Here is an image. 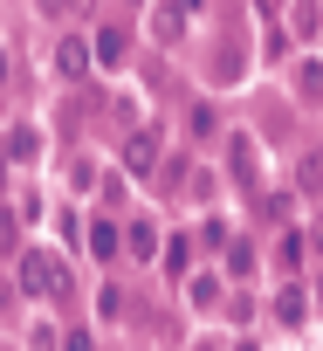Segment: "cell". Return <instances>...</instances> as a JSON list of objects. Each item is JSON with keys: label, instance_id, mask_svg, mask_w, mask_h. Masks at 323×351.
<instances>
[{"label": "cell", "instance_id": "obj_15", "mask_svg": "<svg viewBox=\"0 0 323 351\" xmlns=\"http://www.w3.org/2000/svg\"><path fill=\"white\" fill-rule=\"evenodd\" d=\"M62 351H96V337H90V330H69V337H62Z\"/></svg>", "mask_w": 323, "mask_h": 351}, {"label": "cell", "instance_id": "obj_1", "mask_svg": "<svg viewBox=\"0 0 323 351\" xmlns=\"http://www.w3.org/2000/svg\"><path fill=\"white\" fill-rule=\"evenodd\" d=\"M21 289H28V296H62V289H69V269H62L55 255L28 248V255H21Z\"/></svg>", "mask_w": 323, "mask_h": 351}, {"label": "cell", "instance_id": "obj_17", "mask_svg": "<svg viewBox=\"0 0 323 351\" xmlns=\"http://www.w3.org/2000/svg\"><path fill=\"white\" fill-rule=\"evenodd\" d=\"M255 8H261V14H268V21H275V14H282V0H255Z\"/></svg>", "mask_w": 323, "mask_h": 351}, {"label": "cell", "instance_id": "obj_12", "mask_svg": "<svg viewBox=\"0 0 323 351\" xmlns=\"http://www.w3.org/2000/svg\"><path fill=\"white\" fill-rule=\"evenodd\" d=\"M227 269H234V276H248V269H255V248H248V241H234V248H227Z\"/></svg>", "mask_w": 323, "mask_h": 351}, {"label": "cell", "instance_id": "obj_5", "mask_svg": "<svg viewBox=\"0 0 323 351\" xmlns=\"http://www.w3.org/2000/svg\"><path fill=\"white\" fill-rule=\"evenodd\" d=\"M151 35H158V42H179V35H186V8H179V0L151 8Z\"/></svg>", "mask_w": 323, "mask_h": 351}, {"label": "cell", "instance_id": "obj_2", "mask_svg": "<svg viewBox=\"0 0 323 351\" xmlns=\"http://www.w3.org/2000/svg\"><path fill=\"white\" fill-rule=\"evenodd\" d=\"M227 172H234V186H255V138L248 131L227 138Z\"/></svg>", "mask_w": 323, "mask_h": 351}, {"label": "cell", "instance_id": "obj_18", "mask_svg": "<svg viewBox=\"0 0 323 351\" xmlns=\"http://www.w3.org/2000/svg\"><path fill=\"white\" fill-rule=\"evenodd\" d=\"M179 8H186V14H200V8H207V0H179Z\"/></svg>", "mask_w": 323, "mask_h": 351}, {"label": "cell", "instance_id": "obj_8", "mask_svg": "<svg viewBox=\"0 0 323 351\" xmlns=\"http://www.w3.org/2000/svg\"><path fill=\"white\" fill-rule=\"evenodd\" d=\"M90 49H96V62H124V35H117V28H103Z\"/></svg>", "mask_w": 323, "mask_h": 351}, {"label": "cell", "instance_id": "obj_22", "mask_svg": "<svg viewBox=\"0 0 323 351\" xmlns=\"http://www.w3.org/2000/svg\"><path fill=\"white\" fill-rule=\"evenodd\" d=\"M316 296H323V276H316Z\"/></svg>", "mask_w": 323, "mask_h": 351}, {"label": "cell", "instance_id": "obj_7", "mask_svg": "<svg viewBox=\"0 0 323 351\" xmlns=\"http://www.w3.org/2000/svg\"><path fill=\"white\" fill-rule=\"evenodd\" d=\"M124 255H138V262H151V255H158V228H151V221H138V228L124 234Z\"/></svg>", "mask_w": 323, "mask_h": 351}, {"label": "cell", "instance_id": "obj_11", "mask_svg": "<svg viewBox=\"0 0 323 351\" xmlns=\"http://www.w3.org/2000/svg\"><path fill=\"white\" fill-rule=\"evenodd\" d=\"M8 152H14V158H35V152H42V138H35V131H14V138H8Z\"/></svg>", "mask_w": 323, "mask_h": 351}, {"label": "cell", "instance_id": "obj_6", "mask_svg": "<svg viewBox=\"0 0 323 351\" xmlns=\"http://www.w3.org/2000/svg\"><path fill=\"white\" fill-rule=\"evenodd\" d=\"M83 248H90V255H96V262H110V255H117V248H124V234H117V228H110V221H90V241H83Z\"/></svg>", "mask_w": 323, "mask_h": 351}, {"label": "cell", "instance_id": "obj_19", "mask_svg": "<svg viewBox=\"0 0 323 351\" xmlns=\"http://www.w3.org/2000/svg\"><path fill=\"white\" fill-rule=\"evenodd\" d=\"M0 76H8V49H0Z\"/></svg>", "mask_w": 323, "mask_h": 351}, {"label": "cell", "instance_id": "obj_13", "mask_svg": "<svg viewBox=\"0 0 323 351\" xmlns=\"http://www.w3.org/2000/svg\"><path fill=\"white\" fill-rule=\"evenodd\" d=\"M193 303H200V310H214V303H220V282H214V276H200V282H193Z\"/></svg>", "mask_w": 323, "mask_h": 351}, {"label": "cell", "instance_id": "obj_4", "mask_svg": "<svg viewBox=\"0 0 323 351\" xmlns=\"http://www.w3.org/2000/svg\"><path fill=\"white\" fill-rule=\"evenodd\" d=\"M90 56H96V49H90L83 35H62V42H55V69H62V76H83Z\"/></svg>", "mask_w": 323, "mask_h": 351}, {"label": "cell", "instance_id": "obj_21", "mask_svg": "<svg viewBox=\"0 0 323 351\" xmlns=\"http://www.w3.org/2000/svg\"><path fill=\"white\" fill-rule=\"evenodd\" d=\"M234 351H255V344H234Z\"/></svg>", "mask_w": 323, "mask_h": 351}, {"label": "cell", "instance_id": "obj_20", "mask_svg": "<svg viewBox=\"0 0 323 351\" xmlns=\"http://www.w3.org/2000/svg\"><path fill=\"white\" fill-rule=\"evenodd\" d=\"M193 351H214V344H193Z\"/></svg>", "mask_w": 323, "mask_h": 351}, {"label": "cell", "instance_id": "obj_16", "mask_svg": "<svg viewBox=\"0 0 323 351\" xmlns=\"http://www.w3.org/2000/svg\"><path fill=\"white\" fill-rule=\"evenodd\" d=\"M49 14H76V8H90V0H42Z\"/></svg>", "mask_w": 323, "mask_h": 351}, {"label": "cell", "instance_id": "obj_10", "mask_svg": "<svg viewBox=\"0 0 323 351\" xmlns=\"http://www.w3.org/2000/svg\"><path fill=\"white\" fill-rule=\"evenodd\" d=\"M296 90H302V97H323V69L302 62V69H296Z\"/></svg>", "mask_w": 323, "mask_h": 351}, {"label": "cell", "instance_id": "obj_3", "mask_svg": "<svg viewBox=\"0 0 323 351\" xmlns=\"http://www.w3.org/2000/svg\"><path fill=\"white\" fill-rule=\"evenodd\" d=\"M158 165V131H131L124 138V172H151Z\"/></svg>", "mask_w": 323, "mask_h": 351}, {"label": "cell", "instance_id": "obj_9", "mask_svg": "<svg viewBox=\"0 0 323 351\" xmlns=\"http://www.w3.org/2000/svg\"><path fill=\"white\" fill-rule=\"evenodd\" d=\"M302 310H309L302 289H282V296H275V317H282V324H302Z\"/></svg>", "mask_w": 323, "mask_h": 351}, {"label": "cell", "instance_id": "obj_14", "mask_svg": "<svg viewBox=\"0 0 323 351\" xmlns=\"http://www.w3.org/2000/svg\"><path fill=\"white\" fill-rule=\"evenodd\" d=\"M302 186H323V152H309V158H302Z\"/></svg>", "mask_w": 323, "mask_h": 351}]
</instances>
